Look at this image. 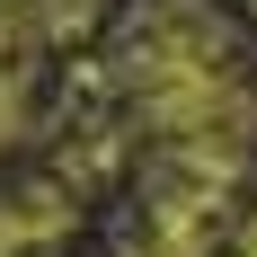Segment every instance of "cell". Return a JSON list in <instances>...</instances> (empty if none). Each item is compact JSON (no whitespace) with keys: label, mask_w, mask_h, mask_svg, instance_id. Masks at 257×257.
I'll return each mask as SVG.
<instances>
[{"label":"cell","mask_w":257,"mask_h":257,"mask_svg":"<svg viewBox=\"0 0 257 257\" xmlns=\"http://www.w3.org/2000/svg\"><path fill=\"white\" fill-rule=\"evenodd\" d=\"M18 133V80H0V142Z\"/></svg>","instance_id":"6da1fadb"}]
</instances>
